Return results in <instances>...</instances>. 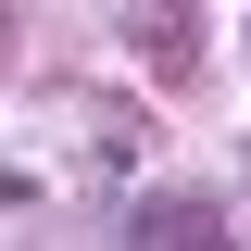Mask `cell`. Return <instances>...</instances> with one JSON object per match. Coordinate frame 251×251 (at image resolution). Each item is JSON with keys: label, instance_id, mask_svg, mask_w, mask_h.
Listing matches in <instances>:
<instances>
[{"label": "cell", "instance_id": "obj_1", "mask_svg": "<svg viewBox=\"0 0 251 251\" xmlns=\"http://www.w3.org/2000/svg\"><path fill=\"white\" fill-rule=\"evenodd\" d=\"M50 201V163H25V151H0V214H38Z\"/></svg>", "mask_w": 251, "mask_h": 251}]
</instances>
